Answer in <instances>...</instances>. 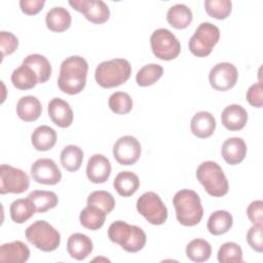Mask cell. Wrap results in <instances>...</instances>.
Returning <instances> with one entry per match:
<instances>
[{"label": "cell", "mask_w": 263, "mask_h": 263, "mask_svg": "<svg viewBox=\"0 0 263 263\" xmlns=\"http://www.w3.org/2000/svg\"><path fill=\"white\" fill-rule=\"evenodd\" d=\"M88 64L82 57L71 55L65 59L60 67L59 88L67 95H77L86 84Z\"/></svg>", "instance_id": "1"}, {"label": "cell", "mask_w": 263, "mask_h": 263, "mask_svg": "<svg viewBox=\"0 0 263 263\" xmlns=\"http://www.w3.org/2000/svg\"><path fill=\"white\" fill-rule=\"evenodd\" d=\"M176 217L184 226L197 225L203 216V209L198 194L190 189L179 190L173 197Z\"/></svg>", "instance_id": "2"}, {"label": "cell", "mask_w": 263, "mask_h": 263, "mask_svg": "<svg viewBox=\"0 0 263 263\" xmlns=\"http://www.w3.org/2000/svg\"><path fill=\"white\" fill-rule=\"evenodd\" d=\"M108 237L128 253H137L146 245V233L136 225L124 221H115L108 228Z\"/></svg>", "instance_id": "3"}, {"label": "cell", "mask_w": 263, "mask_h": 263, "mask_svg": "<svg viewBox=\"0 0 263 263\" xmlns=\"http://www.w3.org/2000/svg\"><path fill=\"white\" fill-rule=\"evenodd\" d=\"M132 74V66L125 59H112L100 63L95 72L97 83L104 88H112L126 82Z\"/></svg>", "instance_id": "4"}, {"label": "cell", "mask_w": 263, "mask_h": 263, "mask_svg": "<svg viewBox=\"0 0 263 263\" xmlns=\"http://www.w3.org/2000/svg\"><path fill=\"white\" fill-rule=\"evenodd\" d=\"M196 178L211 196L221 197L229 190L228 180L222 167L215 161L201 162L196 170Z\"/></svg>", "instance_id": "5"}, {"label": "cell", "mask_w": 263, "mask_h": 263, "mask_svg": "<svg viewBox=\"0 0 263 263\" xmlns=\"http://www.w3.org/2000/svg\"><path fill=\"white\" fill-rule=\"evenodd\" d=\"M27 240L43 252H52L61 243L60 232L45 220H37L25 231Z\"/></svg>", "instance_id": "6"}, {"label": "cell", "mask_w": 263, "mask_h": 263, "mask_svg": "<svg viewBox=\"0 0 263 263\" xmlns=\"http://www.w3.org/2000/svg\"><path fill=\"white\" fill-rule=\"evenodd\" d=\"M220 39V30L212 23L203 22L189 39V50L192 54L203 58L209 55Z\"/></svg>", "instance_id": "7"}, {"label": "cell", "mask_w": 263, "mask_h": 263, "mask_svg": "<svg viewBox=\"0 0 263 263\" xmlns=\"http://www.w3.org/2000/svg\"><path fill=\"white\" fill-rule=\"evenodd\" d=\"M153 54L162 61L176 59L181 52V44L177 37L167 29H156L150 37Z\"/></svg>", "instance_id": "8"}, {"label": "cell", "mask_w": 263, "mask_h": 263, "mask_svg": "<svg viewBox=\"0 0 263 263\" xmlns=\"http://www.w3.org/2000/svg\"><path fill=\"white\" fill-rule=\"evenodd\" d=\"M136 205L139 214L152 225H161L167 219V209L155 192L149 191L142 194Z\"/></svg>", "instance_id": "9"}, {"label": "cell", "mask_w": 263, "mask_h": 263, "mask_svg": "<svg viewBox=\"0 0 263 263\" xmlns=\"http://www.w3.org/2000/svg\"><path fill=\"white\" fill-rule=\"evenodd\" d=\"M30 186L29 176L21 168L9 164L0 166V193L20 194L28 190Z\"/></svg>", "instance_id": "10"}, {"label": "cell", "mask_w": 263, "mask_h": 263, "mask_svg": "<svg viewBox=\"0 0 263 263\" xmlns=\"http://www.w3.org/2000/svg\"><path fill=\"white\" fill-rule=\"evenodd\" d=\"M238 78L236 67L228 62L216 64L210 71L209 81L211 86L219 91H226L232 88Z\"/></svg>", "instance_id": "11"}, {"label": "cell", "mask_w": 263, "mask_h": 263, "mask_svg": "<svg viewBox=\"0 0 263 263\" xmlns=\"http://www.w3.org/2000/svg\"><path fill=\"white\" fill-rule=\"evenodd\" d=\"M141 144L133 136L120 137L113 145V156L121 165H133L141 156Z\"/></svg>", "instance_id": "12"}, {"label": "cell", "mask_w": 263, "mask_h": 263, "mask_svg": "<svg viewBox=\"0 0 263 263\" xmlns=\"http://www.w3.org/2000/svg\"><path fill=\"white\" fill-rule=\"evenodd\" d=\"M69 4L90 23L100 25L109 20L110 9L102 0H71Z\"/></svg>", "instance_id": "13"}, {"label": "cell", "mask_w": 263, "mask_h": 263, "mask_svg": "<svg viewBox=\"0 0 263 263\" xmlns=\"http://www.w3.org/2000/svg\"><path fill=\"white\" fill-rule=\"evenodd\" d=\"M31 176L36 183L55 185L62 179V173L54 160L39 158L31 166Z\"/></svg>", "instance_id": "14"}, {"label": "cell", "mask_w": 263, "mask_h": 263, "mask_svg": "<svg viewBox=\"0 0 263 263\" xmlns=\"http://www.w3.org/2000/svg\"><path fill=\"white\" fill-rule=\"evenodd\" d=\"M111 174L110 160L103 154H93L86 165V176L95 184L105 183Z\"/></svg>", "instance_id": "15"}, {"label": "cell", "mask_w": 263, "mask_h": 263, "mask_svg": "<svg viewBox=\"0 0 263 263\" xmlns=\"http://www.w3.org/2000/svg\"><path fill=\"white\" fill-rule=\"evenodd\" d=\"M48 116L60 127H69L73 122V111L68 102L60 98H53L47 106Z\"/></svg>", "instance_id": "16"}, {"label": "cell", "mask_w": 263, "mask_h": 263, "mask_svg": "<svg viewBox=\"0 0 263 263\" xmlns=\"http://www.w3.org/2000/svg\"><path fill=\"white\" fill-rule=\"evenodd\" d=\"M222 124L228 130H240L245 127L248 121L247 110L237 104H231L225 107L221 114Z\"/></svg>", "instance_id": "17"}, {"label": "cell", "mask_w": 263, "mask_h": 263, "mask_svg": "<svg viewBox=\"0 0 263 263\" xmlns=\"http://www.w3.org/2000/svg\"><path fill=\"white\" fill-rule=\"evenodd\" d=\"M30 257V250L21 240L3 243L0 247V261L3 263H24Z\"/></svg>", "instance_id": "18"}, {"label": "cell", "mask_w": 263, "mask_h": 263, "mask_svg": "<svg viewBox=\"0 0 263 263\" xmlns=\"http://www.w3.org/2000/svg\"><path fill=\"white\" fill-rule=\"evenodd\" d=\"M221 154L228 164H238L246 157L247 144L241 138H229L223 143L221 148Z\"/></svg>", "instance_id": "19"}, {"label": "cell", "mask_w": 263, "mask_h": 263, "mask_svg": "<svg viewBox=\"0 0 263 263\" xmlns=\"http://www.w3.org/2000/svg\"><path fill=\"white\" fill-rule=\"evenodd\" d=\"M91 239L83 233H73L67 240V252L75 260H84L92 252Z\"/></svg>", "instance_id": "20"}, {"label": "cell", "mask_w": 263, "mask_h": 263, "mask_svg": "<svg viewBox=\"0 0 263 263\" xmlns=\"http://www.w3.org/2000/svg\"><path fill=\"white\" fill-rule=\"evenodd\" d=\"M192 134L199 139L211 137L216 128V120L214 115L208 111H199L195 113L190 122Z\"/></svg>", "instance_id": "21"}, {"label": "cell", "mask_w": 263, "mask_h": 263, "mask_svg": "<svg viewBox=\"0 0 263 263\" xmlns=\"http://www.w3.org/2000/svg\"><path fill=\"white\" fill-rule=\"evenodd\" d=\"M41 112V103L34 96L22 97L16 103V114L22 120L26 122L37 120L40 117Z\"/></svg>", "instance_id": "22"}, {"label": "cell", "mask_w": 263, "mask_h": 263, "mask_svg": "<svg viewBox=\"0 0 263 263\" xmlns=\"http://www.w3.org/2000/svg\"><path fill=\"white\" fill-rule=\"evenodd\" d=\"M72 17L70 12L63 6L50 8L45 16L46 27L52 32H64L71 26Z\"/></svg>", "instance_id": "23"}, {"label": "cell", "mask_w": 263, "mask_h": 263, "mask_svg": "<svg viewBox=\"0 0 263 263\" xmlns=\"http://www.w3.org/2000/svg\"><path fill=\"white\" fill-rule=\"evenodd\" d=\"M114 189L123 197L132 196L140 187V180L138 176L129 171H122L118 173L113 181Z\"/></svg>", "instance_id": "24"}, {"label": "cell", "mask_w": 263, "mask_h": 263, "mask_svg": "<svg viewBox=\"0 0 263 263\" xmlns=\"http://www.w3.org/2000/svg\"><path fill=\"white\" fill-rule=\"evenodd\" d=\"M57 142V132L48 125H40L31 135V143L38 151L50 150Z\"/></svg>", "instance_id": "25"}, {"label": "cell", "mask_w": 263, "mask_h": 263, "mask_svg": "<svg viewBox=\"0 0 263 263\" xmlns=\"http://www.w3.org/2000/svg\"><path fill=\"white\" fill-rule=\"evenodd\" d=\"M23 64L29 66L35 72L38 78V83H45L51 76V65L49 61L42 54H29L24 59Z\"/></svg>", "instance_id": "26"}, {"label": "cell", "mask_w": 263, "mask_h": 263, "mask_svg": "<svg viewBox=\"0 0 263 263\" xmlns=\"http://www.w3.org/2000/svg\"><path fill=\"white\" fill-rule=\"evenodd\" d=\"M192 11L191 9L182 3L175 4L171 6L166 13L167 23L175 29H185L192 22Z\"/></svg>", "instance_id": "27"}, {"label": "cell", "mask_w": 263, "mask_h": 263, "mask_svg": "<svg viewBox=\"0 0 263 263\" xmlns=\"http://www.w3.org/2000/svg\"><path fill=\"white\" fill-rule=\"evenodd\" d=\"M107 214L100 208L87 204L79 215L80 224L89 230H98L103 227Z\"/></svg>", "instance_id": "28"}, {"label": "cell", "mask_w": 263, "mask_h": 263, "mask_svg": "<svg viewBox=\"0 0 263 263\" xmlns=\"http://www.w3.org/2000/svg\"><path fill=\"white\" fill-rule=\"evenodd\" d=\"M233 224L232 215L223 210L216 211L211 214L208 220V230L213 235H221L226 233Z\"/></svg>", "instance_id": "29"}, {"label": "cell", "mask_w": 263, "mask_h": 263, "mask_svg": "<svg viewBox=\"0 0 263 263\" xmlns=\"http://www.w3.org/2000/svg\"><path fill=\"white\" fill-rule=\"evenodd\" d=\"M9 213L10 218L14 223L23 224L36 213V209L29 197L18 198L10 204Z\"/></svg>", "instance_id": "30"}, {"label": "cell", "mask_w": 263, "mask_h": 263, "mask_svg": "<svg viewBox=\"0 0 263 263\" xmlns=\"http://www.w3.org/2000/svg\"><path fill=\"white\" fill-rule=\"evenodd\" d=\"M10 79L13 86L21 90L31 89L38 83V78L35 72L29 66L24 64L13 70Z\"/></svg>", "instance_id": "31"}, {"label": "cell", "mask_w": 263, "mask_h": 263, "mask_svg": "<svg viewBox=\"0 0 263 263\" xmlns=\"http://www.w3.org/2000/svg\"><path fill=\"white\" fill-rule=\"evenodd\" d=\"M83 151L76 145H67L61 152L62 166L68 172H76L80 168L83 160Z\"/></svg>", "instance_id": "32"}, {"label": "cell", "mask_w": 263, "mask_h": 263, "mask_svg": "<svg viewBox=\"0 0 263 263\" xmlns=\"http://www.w3.org/2000/svg\"><path fill=\"white\" fill-rule=\"evenodd\" d=\"M212 254V247L203 238H194L186 247V255L193 262L208 261Z\"/></svg>", "instance_id": "33"}, {"label": "cell", "mask_w": 263, "mask_h": 263, "mask_svg": "<svg viewBox=\"0 0 263 263\" xmlns=\"http://www.w3.org/2000/svg\"><path fill=\"white\" fill-rule=\"evenodd\" d=\"M28 197L33 201L36 213H45L58 205V195L52 191L35 190L32 191Z\"/></svg>", "instance_id": "34"}, {"label": "cell", "mask_w": 263, "mask_h": 263, "mask_svg": "<svg viewBox=\"0 0 263 263\" xmlns=\"http://www.w3.org/2000/svg\"><path fill=\"white\" fill-rule=\"evenodd\" d=\"M163 74V68L158 64L143 66L136 75V81L140 86H149L158 81Z\"/></svg>", "instance_id": "35"}, {"label": "cell", "mask_w": 263, "mask_h": 263, "mask_svg": "<svg viewBox=\"0 0 263 263\" xmlns=\"http://www.w3.org/2000/svg\"><path fill=\"white\" fill-rule=\"evenodd\" d=\"M217 258L220 263H240L242 262V250L236 242L227 241L220 247Z\"/></svg>", "instance_id": "36"}, {"label": "cell", "mask_w": 263, "mask_h": 263, "mask_svg": "<svg viewBox=\"0 0 263 263\" xmlns=\"http://www.w3.org/2000/svg\"><path fill=\"white\" fill-rule=\"evenodd\" d=\"M108 105L115 114H127L133 109V100L127 92L115 91L109 97Z\"/></svg>", "instance_id": "37"}, {"label": "cell", "mask_w": 263, "mask_h": 263, "mask_svg": "<svg viewBox=\"0 0 263 263\" xmlns=\"http://www.w3.org/2000/svg\"><path fill=\"white\" fill-rule=\"evenodd\" d=\"M204 8L210 16L225 20L231 12L232 3L230 0H205Z\"/></svg>", "instance_id": "38"}, {"label": "cell", "mask_w": 263, "mask_h": 263, "mask_svg": "<svg viewBox=\"0 0 263 263\" xmlns=\"http://www.w3.org/2000/svg\"><path fill=\"white\" fill-rule=\"evenodd\" d=\"M87 204L96 205L108 215L115 206V199L110 192L105 190H97L88 195Z\"/></svg>", "instance_id": "39"}, {"label": "cell", "mask_w": 263, "mask_h": 263, "mask_svg": "<svg viewBox=\"0 0 263 263\" xmlns=\"http://www.w3.org/2000/svg\"><path fill=\"white\" fill-rule=\"evenodd\" d=\"M17 46L18 39L14 34L6 31L0 32V49L2 52V58L13 53Z\"/></svg>", "instance_id": "40"}, {"label": "cell", "mask_w": 263, "mask_h": 263, "mask_svg": "<svg viewBox=\"0 0 263 263\" xmlns=\"http://www.w3.org/2000/svg\"><path fill=\"white\" fill-rule=\"evenodd\" d=\"M263 226L253 225L247 233V241L249 246L258 253L263 251V238H262Z\"/></svg>", "instance_id": "41"}, {"label": "cell", "mask_w": 263, "mask_h": 263, "mask_svg": "<svg viewBox=\"0 0 263 263\" xmlns=\"http://www.w3.org/2000/svg\"><path fill=\"white\" fill-rule=\"evenodd\" d=\"M247 101L250 105L256 108H261L263 105V85L262 82L252 84L246 93Z\"/></svg>", "instance_id": "42"}, {"label": "cell", "mask_w": 263, "mask_h": 263, "mask_svg": "<svg viewBox=\"0 0 263 263\" xmlns=\"http://www.w3.org/2000/svg\"><path fill=\"white\" fill-rule=\"evenodd\" d=\"M247 215L253 225L262 226V215H263V201L254 200L247 208Z\"/></svg>", "instance_id": "43"}, {"label": "cell", "mask_w": 263, "mask_h": 263, "mask_svg": "<svg viewBox=\"0 0 263 263\" xmlns=\"http://www.w3.org/2000/svg\"><path fill=\"white\" fill-rule=\"evenodd\" d=\"M44 0H21L20 7L22 11L28 15L37 14L44 6Z\"/></svg>", "instance_id": "44"}]
</instances>
